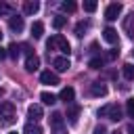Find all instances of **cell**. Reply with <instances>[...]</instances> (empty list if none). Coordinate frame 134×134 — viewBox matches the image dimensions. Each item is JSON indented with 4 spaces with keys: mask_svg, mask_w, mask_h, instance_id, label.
Returning a JSON list of instances; mask_svg holds the SVG:
<instances>
[{
    "mask_svg": "<svg viewBox=\"0 0 134 134\" xmlns=\"http://www.w3.org/2000/svg\"><path fill=\"white\" fill-rule=\"evenodd\" d=\"M46 48H48V50H61L65 57H69V52H71L69 42H67L63 36H59V34H57V36H52V38L46 42Z\"/></svg>",
    "mask_w": 134,
    "mask_h": 134,
    "instance_id": "6da1fadb",
    "label": "cell"
},
{
    "mask_svg": "<svg viewBox=\"0 0 134 134\" xmlns=\"http://www.w3.org/2000/svg\"><path fill=\"white\" fill-rule=\"evenodd\" d=\"M17 119V111H15V105L13 103H0V124L8 126Z\"/></svg>",
    "mask_w": 134,
    "mask_h": 134,
    "instance_id": "7a4b0ae2",
    "label": "cell"
},
{
    "mask_svg": "<svg viewBox=\"0 0 134 134\" xmlns=\"http://www.w3.org/2000/svg\"><path fill=\"white\" fill-rule=\"evenodd\" d=\"M98 115L100 117H109L113 121H119L121 119V107L119 105H105L98 109Z\"/></svg>",
    "mask_w": 134,
    "mask_h": 134,
    "instance_id": "3957f363",
    "label": "cell"
},
{
    "mask_svg": "<svg viewBox=\"0 0 134 134\" xmlns=\"http://www.w3.org/2000/svg\"><path fill=\"white\" fill-rule=\"evenodd\" d=\"M50 128H52L54 134H65V132H67V130H65V119H63L61 113H52V115H50Z\"/></svg>",
    "mask_w": 134,
    "mask_h": 134,
    "instance_id": "277c9868",
    "label": "cell"
},
{
    "mask_svg": "<svg viewBox=\"0 0 134 134\" xmlns=\"http://www.w3.org/2000/svg\"><path fill=\"white\" fill-rule=\"evenodd\" d=\"M121 8H124V6H121L119 2H111V4L105 8V19H107V21H115V19L121 15Z\"/></svg>",
    "mask_w": 134,
    "mask_h": 134,
    "instance_id": "5b68a950",
    "label": "cell"
},
{
    "mask_svg": "<svg viewBox=\"0 0 134 134\" xmlns=\"http://www.w3.org/2000/svg\"><path fill=\"white\" fill-rule=\"evenodd\" d=\"M42 115H44V111H42V105H29V107H27V117H29L31 121H38V119H42Z\"/></svg>",
    "mask_w": 134,
    "mask_h": 134,
    "instance_id": "8992f818",
    "label": "cell"
},
{
    "mask_svg": "<svg viewBox=\"0 0 134 134\" xmlns=\"http://www.w3.org/2000/svg\"><path fill=\"white\" fill-rule=\"evenodd\" d=\"M38 67H40V57L31 52V54L25 59V69H27V71H36Z\"/></svg>",
    "mask_w": 134,
    "mask_h": 134,
    "instance_id": "52a82bcc",
    "label": "cell"
},
{
    "mask_svg": "<svg viewBox=\"0 0 134 134\" xmlns=\"http://www.w3.org/2000/svg\"><path fill=\"white\" fill-rule=\"evenodd\" d=\"M40 80H42V84H50V86L59 84V75L52 73V71H42L40 73Z\"/></svg>",
    "mask_w": 134,
    "mask_h": 134,
    "instance_id": "ba28073f",
    "label": "cell"
},
{
    "mask_svg": "<svg viewBox=\"0 0 134 134\" xmlns=\"http://www.w3.org/2000/svg\"><path fill=\"white\" fill-rule=\"evenodd\" d=\"M8 27L13 29V31H21L23 29V17H19V15H13L10 19H8Z\"/></svg>",
    "mask_w": 134,
    "mask_h": 134,
    "instance_id": "9c48e42d",
    "label": "cell"
},
{
    "mask_svg": "<svg viewBox=\"0 0 134 134\" xmlns=\"http://www.w3.org/2000/svg\"><path fill=\"white\" fill-rule=\"evenodd\" d=\"M52 65L57 67V71H67V69L71 67V63H69L67 57H57V59L52 61Z\"/></svg>",
    "mask_w": 134,
    "mask_h": 134,
    "instance_id": "30bf717a",
    "label": "cell"
},
{
    "mask_svg": "<svg viewBox=\"0 0 134 134\" xmlns=\"http://www.w3.org/2000/svg\"><path fill=\"white\" fill-rule=\"evenodd\" d=\"M73 96H75V90L71 88V86H67V88H63L61 90V94H59V98L65 103V105H69L71 100H73Z\"/></svg>",
    "mask_w": 134,
    "mask_h": 134,
    "instance_id": "8fae6325",
    "label": "cell"
},
{
    "mask_svg": "<svg viewBox=\"0 0 134 134\" xmlns=\"http://www.w3.org/2000/svg\"><path fill=\"white\" fill-rule=\"evenodd\" d=\"M90 94H92V96H105V94H107V86L100 84V82H94V84L90 86Z\"/></svg>",
    "mask_w": 134,
    "mask_h": 134,
    "instance_id": "7c38bea8",
    "label": "cell"
},
{
    "mask_svg": "<svg viewBox=\"0 0 134 134\" xmlns=\"http://www.w3.org/2000/svg\"><path fill=\"white\" fill-rule=\"evenodd\" d=\"M124 29L128 31V36H134V10L126 15V19H124Z\"/></svg>",
    "mask_w": 134,
    "mask_h": 134,
    "instance_id": "4fadbf2b",
    "label": "cell"
},
{
    "mask_svg": "<svg viewBox=\"0 0 134 134\" xmlns=\"http://www.w3.org/2000/svg\"><path fill=\"white\" fill-rule=\"evenodd\" d=\"M103 38H105V42H109V44H117V31H115L113 27H105Z\"/></svg>",
    "mask_w": 134,
    "mask_h": 134,
    "instance_id": "5bb4252c",
    "label": "cell"
},
{
    "mask_svg": "<svg viewBox=\"0 0 134 134\" xmlns=\"http://www.w3.org/2000/svg\"><path fill=\"white\" fill-rule=\"evenodd\" d=\"M38 10H40V4H38L36 0H29V2L23 4V13H25V15H36Z\"/></svg>",
    "mask_w": 134,
    "mask_h": 134,
    "instance_id": "9a60e30c",
    "label": "cell"
},
{
    "mask_svg": "<svg viewBox=\"0 0 134 134\" xmlns=\"http://www.w3.org/2000/svg\"><path fill=\"white\" fill-rule=\"evenodd\" d=\"M77 117H80V107H77V105H71V107L67 109V119H69V124H75Z\"/></svg>",
    "mask_w": 134,
    "mask_h": 134,
    "instance_id": "2e32d148",
    "label": "cell"
},
{
    "mask_svg": "<svg viewBox=\"0 0 134 134\" xmlns=\"http://www.w3.org/2000/svg\"><path fill=\"white\" fill-rule=\"evenodd\" d=\"M23 134H42V128H40L36 121H29V124L23 128Z\"/></svg>",
    "mask_w": 134,
    "mask_h": 134,
    "instance_id": "e0dca14e",
    "label": "cell"
},
{
    "mask_svg": "<svg viewBox=\"0 0 134 134\" xmlns=\"http://www.w3.org/2000/svg\"><path fill=\"white\" fill-rule=\"evenodd\" d=\"M42 34H44V23L42 21H36L31 25V36L34 38H42Z\"/></svg>",
    "mask_w": 134,
    "mask_h": 134,
    "instance_id": "ac0fdd59",
    "label": "cell"
},
{
    "mask_svg": "<svg viewBox=\"0 0 134 134\" xmlns=\"http://www.w3.org/2000/svg\"><path fill=\"white\" fill-rule=\"evenodd\" d=\"M40 98H42V103H44V105H54V103H57V96H54L52 92H42V94H40Z\"/></svg>",
    "mask_w": 134,
    "mask_h": 134,
    "instance_id": "d6986e66",
    "label": "cell"
},
{
    "mask_svg": "<svg viewBox=\"0 0 134 134\" xmlns=\"http://www.w3.org/2000/svg\"><path fill=\"white\" fill-rule=\"evenodd\" d=\"M121 71H124V77H126V80H134V65H132V63H126V65L121 67Z\"/></svg>",
    "mask_w": 134,
    "mask_h": 134,
    "instance_id": "ffe728a7",
    "label": "cell"
},
{
    "mask_svg": "<svg viewBox=\"0 0 134 134\" xmlns=\"http://www.w3.org/2000/svg\"><path fill=\"white\" fill-rule=\"evenodd\" d=\"M88 29V21H80L75 25V36H84V31Z\"/></svg>",
    "mask_w": 134,
    "mask_h": 134,
    "instance_id": "44dd1931",
    "label": "cell"
},
{
    "mask_svg": "<svg viewBox=\"0 0 134 134\" xmlns=\"http://www.w3.org/2000/svg\"><path fill=\"white\" fill-rule=\"evenodd\" d=\"M65 23H67L65 17H54V19H52V27H54V29H61Z\"/></svg>",
    "mask_w": 134,
    "mask_h": 134,
    "instance_id": "7402d4cb",
    "label": "cell"
},
{
    "mask_svg": "<svg viewBox=\"0 0 134 134\" xmlns=\"http://www.w3.org/2000/svg\"><path fill=\"white\" fill-rule=\"evenodd\" d=\"M96 6H98V4H96L94 0H88V2H84V10H86V13H94V10H96Z\"/></svg>",
    "mask_w": 134,
    "mask_h": 134,
    "instance_id": "603a6c76",
    "label": "cell"
},
{
    "mask_svg": "<svg viewBox=\"0 0 134 134\" xmlns=\"http://www.w3.org/2000/svg\"><path fill=\"white\" fill-rule=\"evenodd\" d=\"M61 8H63L65 13H73V10H75V2H71V0H69V2H63Z\"/></svg>",
    "mask_w": 134,
    "mask_h": 134,
    "instance_id": "cb8c5ba5",
    "label": "cell"
},
{
    "mask_svg": "<svg viewBox=\"0 0 134 134\" xmlns=\"http://www.w3.org/2000/svg\"><path fill=\"white\" fill-rule=\"evenodd\" d=\"M6 50H8V54H10V57H13V59H17V57H19V52H21V50H19V46H17V44H10V46H8V48H6Z\"/></svg>",
    "mask_w": 134,
    "mask_h": 134,
    "instance_id": "d4e9b609",
    "label": "cell"
},
{
    "mask_svg": "<svg viewBox=\"0 0 134 134\" xmlns=\"http://www.w3.org/2000/svg\"><path fill=\"white\" fill-rule=\"evenodd\" d=\"M92 69H100L103 67V59H98V57H94V59H90V63H88Z\"/></svg>",
    "mask_w": 134,
    "mask_h": 134,
    "instance_id": "484cf974",
    "label": "cell"
},
{
    "mask_svg": "<svg viewBox=\"0 0 134 134\" xmlns=\"http://www.w3.org/2000/svg\"><path fill=\"white\" fill-rule=\"evenodd\" d=\"M126 111H128L130 117H134V98H128V103H126Z\"/></svg>",
    "mask_w": 134,
    "mask_h": 134,
    "instance_id": "4316f807",
    "label": "cell"
},
{
    "mask_svg": "<svg viewBox=\"0 0 134 134\" xmlns=\"http://www.w3.org/2000/svg\"><path fill=\"white\" fill-rule=\"evenodd\" d=\"M8 13H10V6L4 4V2H0V17H2V15H8Z\"/></svg>",
    "mask_w": 134,
    "mask_h": 134,
    "instance_id": "83f0119b",
    "label": "cell"
},
{
    "mask_svg": "<svg viewBox=\"0 0 134 134\" xmlns=\"http://www.w3.org/2000/svg\"><path fill=\"white\" fill-rule=\"evenodd\" d=\"M94 134H107V128L105 126H96L94 128Z\"/></svg>",
    "mask_w": 134,
    "mask_h": 134,
    "instance_id": "f1b7e54d",
    "label": "cell"
},
{
    "mask_svg": "<svg viewBox=\"0 0 134 134\" xmlns=\"http://www.w3.org/2000/svg\"><path fill=\"white\" fill-rule=\"evenodd\" d=\"M107 57H109V59H115V57H117V50H115V48H111V50L107 52Z\"/></svg>",
    "mask_w": 134,
    "mask_h": 134,
    "instance_id": "f546056e",
    "label": "cell"
},
{
    "mask_svg": "<svg viewBox=\"0 0 134 134\" xmlns=\"http://www.w3.org/2000/svg\"><path fill=\"white\" fill-rule=\"evenodd\" d=\"M6 54H8V52H6V48H0V61H2V59H6Z\"/></svg>",
    "mask_w": 134,
    "mask_h": 134,
    "instance_id": "4dcf8cb0",
    "label": "cell"
},
{
    "mask_svg": "<svg viewBox=\"0 0 134 134\" xmlns=\"http://www.w3.org/2000/svg\"><path fill=\"white\" fill-rule=\"evenodd\" d=\"M128 134H134V121H132V124L128 126Z\"/></svg>",
    "mask_w": 134,
    "mask_h": 134,
    "instance_id": "1f68e13d",
    "label": "cell"
},
{
    "mask_svg": "<svg viewBox=\"0 0 134 134\" xmlns=\"http://www.w3.org/2000/svg\"><path fill=\"white\" fill-rule=\"evenodd\" d=\"M0 40H2V29H0Z\"/></svg>",
    "mask_w": 134,
    "mask_h": 134,
    "instance_id": "d6a6232c",
    "label": "cell"
},
{
    "mask_svg": "<svg viewBox=\"0 0 134 134\" xmlns=\"http://www.w3.org/2000/svg\"><path fill=\"white\" fill-rule=\"evenodd\" d=\"M8 134H17V132H8Z\"/></svg>",
    "mask_w": 134,
    "mask_h": 134,
    "instance_id": "836d02e7",
    "label": "cell"
},
{
    "mask_svg": "<svg viewBox=\"0 0 134 134\" xmlns=\"http://www.w3.org/2000/svg\"><path fill=\"white\" fill-rule=\"evenodd\" d=\"M113 134H119V132H113Z\"/></svg>",
    "mask_w": 134,
    "mask_h": 134,
    "instance_id": "e575fe53",
    "label": "cell"
},
{
    "mask_svg": "<svg viewBox=\"0 0 134 134\" xmlns=\"http://www.w3.org/2000/svg\"><path fill=\"white\" fill-rule=\"evenodd\" d=\"M132 54H134V50H132Z\"/></svg>",
    "mask_w": 134,
    "mask_h": 134,
    "instance_id": "d590c367",
    "label": "cell"
}]
</instances>
